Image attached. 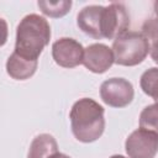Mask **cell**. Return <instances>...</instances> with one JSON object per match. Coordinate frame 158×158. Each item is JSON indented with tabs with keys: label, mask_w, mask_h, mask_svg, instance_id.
<instances>
[{
	"label": "cell",
	"mask_w": 158,
	"mask_h": 158,
	"mask_svg": "<svg viewBox=\"0 0 158 158\" xmlns=\"http://www.w3.org/2000/svg\"><path fill=\"white\" fill-rule=\"evenodd\" d=\"M49 158H70L69 156H67V154H64V153H60V152H57V153H54V154H52Z\"/></svg>",
	"instance_id": "cell-17"
},
{
	"label": "cell",
	"mask_w": 158,
	"mask_h": 158,
	"mask_svg": "<svg viewBox=\"0 0 158 158\" xmlns=\"http://www.w3.org/2000/svg\"><path fill=\"white\" fill-rule=\"evenodd\" d=\"M125 149L128 158H154L158 153V135L138 128L126 138Z\"/></svg>",
	"instance_id": "cell-6"
},
{
	"label": "cell",
	"mask_w": 158,
	"mask_h": 158,
	"mask_svg": "<svg viewBox=\"0 0 158 158\" xmlns=\"http://www.w3.org/2000/svg\"><path fill=\"white\" fill-rule=\"evenodd\" d=\"M151 57H152V59H153V62L156 63V64H158V41L157 42H154L153 44H152V47H151Z\"/></svg>",
	"instance_id": "cell-16"
},
{
	"label": "cell",
	"mask_w": 158,
	"mask_h": 158,
	"mask_svg": "<svg viewBox=\"0 0 158 158\" xmlns=\"http://www.w3.org/2000/svg\"><path fill=\"white\" fill-rule=\"evenodd\" d=\"M133 96V85L125 78L107 79L100 86L101 100L111 107H125L131 104Z\"/></svg>",
	"instance_id": "cell-4"
},
{
	"label": "cell",
	"mask_w": 158,
	"mask_h": 158,
	"mask_svg": "<svg viewBox=\"0 0 158 158\" xmlns=\"http://www.w3.org/2000/svg\"><path fill=\"white\" fill-rule=\"evenodd\" d=\"M84 49L74 38L62 37L52 44V57L59 67L74 68L83 64Z\"/></svg>",
	"instance_id": "cell-7"
},
{
	"label": "cell",
	"mask_w": 158,
	"mask_h": 158,
	"mask_svg": "<svg viewBox=\"0 0 158 158\" xmlns=\"http://www.w3.org/2000/svg\"><path fill=\"white\" fill-rule=\"evenodd\" d=\"M139 85L143 93L151 96L158 104V68L147 69L139 79Z\"/></svg>",
	"instance_id": "cell-13"
},
{
	"label": "cell",
	"mask_w": 158,
	"mask_h": 158,
	"mask_svg": "<svg viewBox=\"0 0 158 158\" xmlns=\"http://www.w3.org/2000/svg\"><path fill=\"white\" fill-rule=\"evenodd\" d=\"M112 52L116 64L133 67L146 59L151 52V43L142 32L127 31L114 40Z\"/></svg>",
	"instance_id": "cell-3"
},
{
	"label": "cell",
	"mask_w": 158,
	"mask_h": 158,
	"mask_svg": "<svg viewBox=\"0 0 158 158\" xmlns=\"http://www.w3.org/2000/svg\"><path fill=\"white\" fill-rule=\"evenodd\" d=\"M115 63L112 48L102 43H93L84 49L83 64L93 73L102 74Z\"/></svg>",
	"instance_id": "cell-8"
},
{
	"label": "cell",
	"mask_w": 158,
	"mask_h": 158,
	"mask_svg": "<svg viewBox=\"0 0 158 158\" xmlns=\"http://www.w3.org/2000/svg\"><path fill=\"white\" fill-rule=\"evenodd\" d=\"M69 118L72 132L79 142H94L104 133V107L90 98H83L75 101L70 109Z\"/></svg>",
	"instance_id": "cell-1"
},
{
	"label": "cell",
	"mask_w": 158,
	"mask_h": 158,
	"mask_svg": "<svg viewBox=\"0 0 158 158\" xmlns=\"http://www.w3.org/2000/svg\"><path fill=\"white\" fill-rule=\"evenodd\" d=\"M38 65V60L27 59L21 57L16 52H12L6 62V72L7 74L16 80H26L30 79Z\"/></svg>",
	"instance_id": "cell-10"
},
{
	"label": "cell",
	"mask_w": 158,
	"mask_h": 158,
	"mask_svg": "<svg viewBox=\"0 0 158 158\" xmlns=\"http://www.w3.org/2000/svg\"><path fill=\"white\" fill-rule=\"evenodd\" d=\"M49 40L51 26L48 21L37 14L26 15L17 25L14 52L27 59L38 60Z\"/></svg>",
	"instance_id": "cell-2"
},
{
	"label": "cell",
	"mask_w": 158,
	"mask_h": 158,
	"mask_svg": "<svg viewBox=\"0 0 158 158\" xmlns=\"http://www.w3.org/2000/svg\"><path fill=\"white\" fill-rule=\"evenodd\" d=\"M72 1L70 0H60V1H44L41 0L37 2L40 10L49 17H63L64 15H67L72 7Z\"/></svg>",
	"instance_id": "cell-12"
},
{
	"label": "cell",
	"mask_w": 158,
	"mask_h": 158,
	"mask_svg": "<svg viewBox=\"0 0 158 158\" xmlns=\"http://www.w3.org/2000/svg\"><path fill=\"white\" fill-rule=\"evenodd\" d=\"M139 128L158 135V104L146 106L139 114Z\"/></svg>",
	"instance_id": "cell-14"
},
{
	"label": "cell",
	"mask_w": 158,
	"mask_h": 158,
	"mask_svg": "<svg viewBox=\"0 0 158 158\" xmlns=\"http://www.w3.org/2000/svg\"><path fill=\"white\" fill-rule=\"evenodd\" d=\"M58 152V143L49 133H41L30 144L27 158H49Z\"/></svg>",
	"instance_id": "cell-11"
},
{
	"label": "cell",
	"mask_w": 158,
	"mask_h": 158,
	"mask_svg": "<svg viewBox=\"0 0 158 158\" xmlns=\"http://www.w3.org/2000/svg\"><path fill=\"white\" fill-rule=\"evenodd\" d=\"M154 12H156V15H157V17H158V0L157 1H154Z\"/></svg>",
	"instance_id": "cell-18"
},
{
	"label": "cell",
	"mask_w": 158,
	"mask_h": 158,
	"mask_svg": "<svg viewBox=\"0 0 158 158\" xmlns=\"http://www.w3.org/2000/svg\"><path fill=\"white\" fill-rule=\"evenodd\" d=\"M128 26L130 15L122 4L112 2L109 6H104L101 20L102 38L115 40L116 37L127 32Z\"/></svg>",
	"instance_id": "cell-5"
},
{
	"label": "cell",
	"mask_w": 158,
	"mask_h": 158,
	"mask_svg": "<svg viewBox=\"0 0 158 158\" xmlns=\"http://www.w3.org/2000/svg\"><path fill=\"white\" fill-rule=\"evenodd\" d=\"M142 35L152 43L158 41V17H152L143 23Z\"/></svg>",
	"instance_id": "cell-15"
},
{
	"label": "cell",
	"mask_w": 158,
	"mask_h": 158,
	"mask_svg": "<svg viewBox=\"0 0 158 158\" xmlns=\"http://www.w3.org/2000/svg\"><path fill=\"white\" fill-rule=\"evenodd\" d=\"M104 6L101 5H89L83 7L77 16L78 27L93 38L100 40L101 35V20H102Z\"/></svg>",
	"instance_id": "cell-9"
}]
</instances>
